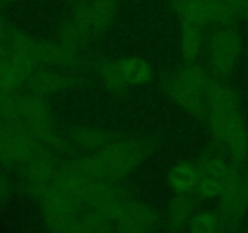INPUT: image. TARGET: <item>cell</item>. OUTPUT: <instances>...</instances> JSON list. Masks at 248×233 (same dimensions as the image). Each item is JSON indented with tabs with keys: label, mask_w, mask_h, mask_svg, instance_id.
<instances>
[{
	"label": "cell",
	"mask_w": 248,
	"mask_h": 233,
	"mask_svg": "<svg viewBox=\"0 0 248 233\" xmlns=\"http://www.w3.org/2000/svg\"><path fill=\"white\" fill-rule=\"evenodd\" d=\"M159 144L156 135L122 136L101 151L72 161L88 177L121 182L154 154Z\"/></svg>",
	"instance_id": "1"
},
{
	"label": "cell",
	"mask_w": 248,
	"mask_h": 233,
	"mask_svg": "<svg viewBox=\"0 0 248 233\" xmlns=\"http://www.w3.org/2000/svg\"><path fill=\"white\" fill-rule=\"evenodd\" d=\"M203 122L212 137V146L232 163H248V125L241 113V95L219 91L207 102Z\"/></svg>",
	"instance_id": "2"
},
{
	"label": "cell",
	"mask_w": 248,
	"mask_h": 233,
	"mask_svg": "<svg viewBox=\"0 0 248 233\" xmlns=\"http://www.w3.org/2000/svg\"><path fill=\"white\" fill-rule=\"evenodd\" d=\"M213 75L208 70L195 63L161 75V87L169 100L184 112L203 120L207 108V91Z\"/></svg>",
	"instance_id": "3"
},
{
	"label": "cell",
	"mask_w": 248,
	"mask_h": 233,
	"mask_svg": "<svg viewBox=\"0 0 248 233\" xmlns=\"http://www.w3.org/2000/svg\"><path fill=\"white\" fill-rule=\"evenodd\" d=\"M203 54L207 70L214 78L228 80L233 75L245 54V38L237 25L207 29Z\"/></svg>",
	"instance_id": "4"
},
{
	"label": "cell",
	"mask_w": 248,
	"mask_h": 233,
	"mask_svg": "<svg viewBox=\"0 0 248 233\" xmlns=\"http://www.w3.org/2000/svg\"><path fill=\"white\" fill-rule=\"evenodd\" d=\"M218 203L225 231L241 230L248 213V163L233 164Z\"/></svg>",
	"instance_id": "5"
},
{
	"label": "cell",
	"mask_w": 248,
	"mask_h": 233,
	"mask_svg": "<svg viewBox=\"0 0 248 233\" xmlns=\"http://www.w3.org/2000/svg\"><path fill=\"white\" fill-rule=\"evenodd\" d=\"M168 6L180 25H192L207 30L238 23L221 0H168Z\"/></svg>",
	"instance_id": "6"
},
{
	"label": "cell",
	"mask_w": 248,
	"mask_h": 233,
	"mask_svg": "<svg viewBox=\"0 0 248 233\" xmlns=\"http://www.w3.org/2000/svg\"><path fill=\"white\" fill-rule=\"evenodd\" d=\"M45 227L54 232H73L84 210L79 199L66 189L51 185L39 199Z\"/></svg>",
	"instance_id": "7"
},
{
	"label": "cell",
	"mask_w": 248,
	"mask_h": 233,
	"mask_svg": "<svg viewBox=\"0 0 248 233\" xmlns=\"http://www.w3.org/2000/svg\"><path fill=\"white\" fill-rule=\"evenodd\" d=\"M47 151L22 125L0 123V164L4 168L21 169Z\"/></svg>",
	"instance_id": "8"
},
{
	"label": "cell",
	"mask_w": 248,
	"mask_h": 233,
	"mask_svg": "<svg viewBox=\"0 0 248 233\" xmlns=\"http://www.w3.org/2000/svg\"><path fill=\"white\" fill-rule=\"evenodd\" d=\"M68 15L82 25L96 42L113 26L119 0H77L68 4Z\"/></svg>",
	"instance_id": "9"
},
{
	"label": "cell",
	"mask_w": 248,
	"mask_h": 233,
	"mask_svg": "<svg viewBox=\"0 0 248 233\" xmlns=\"http://www.w3.org/2000/svg\"><path fill=\"white\" fill-rule=\"evenodd\" d=\"M60 163L52 152H44L20 169L21 179L28 196L39 201L54 182Z\"/></svg>",
	"instance_id": "10"
},
{
	"label": "cell",
	"mask_w": 248,
	"mask_h": 233,
	"mask_svg": "<svg viewBox=\"0 0 248 233\" xmlns=\"http://www.w3.org/2000/svg\"><path fill=\"white\" fill-rule=\"evenodd\" d=\"M159 225V216L152 206L130 197L119 209L113 221L114 231L130 233L152 232Z\"/></svg>",
	"instance_id": "11"
},
{
	"label": "cell",
	"mask_w": 248,
	"mask_h": 233,
	"mask_svg": "<svg viewBox=\"0 0 248 233\" xmlns=\"http://www.w3.org/2000/svg\"><path fill=\"white\" fill-rule=\"evenodd\" d=\"M80 84L82 80L76 75V73L56 68L38 67L28 78L26 87L30 92L46 97L49 95L70 91Z\"/></svg>",
	"instance_id": "12"
},
{
	"label": "cell",
	"mask_w": 248,
	"mask_h": 233,
	"mask_svg": "<svg viewBox=\"0 0 248 233\" xmlns=\"http://www.w3.org/2000/svg\"><path fill=\"white\" fill-rule=\"evenodd\" d=\"M54 40L82 55L95 43L92 34L68 14L57 23Z\"/></svg>",
	"instance_id": "13"
},
{
	"label": "cell",
	"mask_w": 248,
	"mask_h": 233,
	"mask_svg": "<svg viewBox=\"0 0 248 233\" xmlns=\"http://www.w3.org/2000/svg\"><path fill=\"white\" fill-rule=\"evenodd\" d=\"M122 135L95 127L73 128L68 134L71 144L90 153H96L121 139Z\"/></svg>",
	"instance_id": "14"
},
{
	"label": "cell",
	"mask_w": 248,
	"mask_h": 233,
	"mask_svg": "<svg viewBox=\"0 0 248 233\" xmlns=\"http://www.w3.org/2000/svg\"><path fill=\"white\" fill-rule=\"evenodd\" d=\"M197 198L194 194H174L164 214V222L171 232H179L189 226L196 211Z\"/></svg>",
	"instance_id": "15"
},
{
	"label": "cell",
	"mask_w": 248,
	"mask_h": 233,
	"mask_svg": "<svg viewBox=\"0 0 248 233\" xmlns=\"http://www.w3.org/2000/svg\"><path fill=\"white\" fill-rule=\"evenodd\" d=\"M199 179V166L191 160L178 161L167 174V184L174 194H194Z\"/></svg>",
	"instance_id": "16"
},
{
	"label": "cell",
	"mask_w": 248,
	"mask_h": 233,
	"mask_svg": "<svg viewBox=\"0 0 248 233\" xmlns=\"http://www.w3.org/2000/svg\"><path fill=\"white\" fill-rule=\"evenodd\" d=\"M89 68L94 71L102 84L112 94L117 96H123L127 94L129 87L122 75L118 61L107 57H96L95 60L89 61Z\"/></svg>",
	"instance_id": "17"
},
{
	"label": "cell",
	"mask_w": 248,
	"mask_h": 233,
	"mask_svg": "<svg viewBox=\"0 0 248 233\" xmlns=\"http://www.w3.org/2000/svg\"><path fill=\"white\" fill-rule=\"evenodd\" d=\"M117 61H118L122 75L129 87H144L154 80V67L144 57L125 56Z\"/></svg>",
	"instance_id": "18"
},
{
	"label": "cell",
	"mask_w": 248,
	"mask_h": 233,
	"mask_svg": "<svg viewBox=\"0 0 248 233\" xmlns=\"http://www.w3.org/2000/svg\"><path fill=\"white\" fill-rule=\"evenodd\" d=\"M206 29L192 25H180L179 47L184 63H195L203 52Z\"/></svg>",
	"instance_id": "19"
},
{
	"label": "cell",
	"mask_w": 248,
	"mask_h": 233,
	"mask_svg": "<svg viewBox=\"0 0 248 233\" xmlns=\"http://www.w3.org/2000/svg\"><path fill=\"white\" fill-rule=\"evenodd\" d=\"M187 228L194 233H214L225 231V225L218 210H200L195 211Z\"/></svg>",
	"instance_id": "20"
},
{
	"label": "cell",
	"mask_w": 248,
	"mask_h": 233,
	"mask_svg": "<svg viewBox=\"0 0 248 233\" xmlns=\"http://www.w3.org/2000/svg\"><path fill=\"white\" fill-rule=\"evenodd\" d=\"M225 180L211 175H201L200 174L199 182L194 191V196L197 201H214L220 197L223 192Z\"/></svg>",
	"instance_id": "21"
},
{
	"label": "cell",
	"mask_w": 248,
	"mask_h": 233,
	"mask_svg": "<svg viewBox=\"0 0 248 233\" xmlns=\"http://www.w3.org/2000/svg\"><path fill=\"white\" fill-rule=\"evenodd\" d=\"M236 20L248 22V0H221Z\"/></svg>",
	"instance_id": "22"
},
{
	"label": "cell",
	"mask_w": 248,
	"mask_h": 233,
	"mask_svg": "<svg viewBox=\"0 0 248 233\" xmlns=\"http://www.w3.org/2000/svg\"><path fill=\"white\" fill-rule=\"evenodd\" d=\"M13 194V184L5 173L0 170V205L10 199Z\"/></svg>",
	"instance_id": "23"
},
{
	"label": "cell",
	"mask_w": 248,
	"mask_h": 233,
	"mask_svg": "<svg viewBox=\"0 0 248 233\" xmlns=\"http://www.w3.org/2000/svg\"><path fill=\"white\" fill-rule=\"evenodd\" d=\"M11 26L9 25L8 21L3 16V14L0 13V58L3 57L4 52H5L6 47V40H8L9 32H10Z\"/></svg>",
	"instance_id": "24"
},
{
	"label": "cell",
	"mask_w": 248,
	"mask_h": 233,
	"mask_svg": "<svg viewBox=\"0 0 248 233\" xmlns=\"http://www.w3.org/2000/svg\"><path fill=\"white\" fill-rule=\"evenodd\" d=\"M245 54H246V56L248 57V34H247V37L245 38Z\"/></svg>",
	"instance_id": "25"
},
{
	"label": "cell",
	"mask_w": 248,
	"mask_h": 233,
	"mask_svg": "<svg viewBox=\"0 0 248 233\" xmlns=\"http://www.w3.org/2000/svg\"><path fill=\"white\" fill-rule=\"evenodd\" d=\"M17 1H21V0H4V3L5 4H13V3H17Z\"/></svg>",
	"instance_id": "26"
},
{
	"label": "cell",
	"mask_w": 248,
	"mask_h": 233,
	"mask_svg": "<svg viewBox=\"0 0 248 233\" xmlns=\"http://www.w3.org/2000/svg\"><path fill=\"white\" fill-rule=\"evenodd\" d=\"M75 1H77V0H73V1H71V3H75ZM71 3H70V4H71Z\"/></svg>",
	"instance_id": "27"
}]
</instances>
